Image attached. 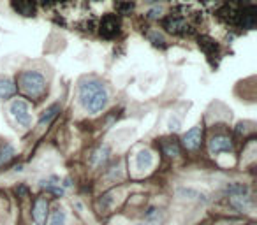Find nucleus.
Instances as JSON below:
<instances>
[{
	"mask_svg": "<svg viewBox=\"0 0 257 225\" xmlns=\"http://www.w3.org/2000/svg\"><path fill=\"white\" fill-rule=\"evenodd\" d=\"M15 192L16 193H18V195H22V197H27V195H29V188H27V186H16V188H15Z\"/></svg>",
	"mask_w": 257,
	"mask_h": 225,
	"instance_id": "393cba45",
	"label": "nucleus"
},
{
	"mask_svg": "<svg viewBox=\"0 0 257 225\" xmlns=\"http://www.w3.org/2000/svg\"><path fill=\"white\" fill-rule=\"evenodd\" d=\"M208 148H210V153L211 155L229 153V151L232 150V141L229 139L227 136H224V134H218V136L211 137L210 144H208Z\"/></svg>",
	"mask_w": 257,
	"mask_h": 225,
	"instance_id": "1a4fd4ad",
	"label": "nucleus"
},
{
	"mask_svg": "<svg viewBox=\"0 0 257 225\" xmlns=\"http://www.w3.org/2000/svg\"><path fill=\"white\" fill-rule=\"evenodd\" d=\"M162 15V8H155V9H152L150 13H148V18H159V16Z\"/></svg>",
	"mask_w": 257,
	"mask_h": 225,
	"instance_id": "b1692460",
	"label": "nucleus"
},
{
	"mask_svg": "<svg viewBox=\"0 0 257 225\" xmlns=\"http://www.w3.org/2000/svg\"><path fill=\"white\" fill-rule=\"evenodd\" d=\"M148 41H150L155 48H161V50L168 46V41H166L164 36H162V34H159V32H150V34H148Z\"/></svg>",
	"mask_w": 257,
	"mask_h": 225,
	"instance_id": "5701e85b",
	"label": "nucleus"
},
{
	"mask_svg": "<svg viewBox=\"0 0 257 225\" xmlns=\"http://www.w3.org/2000/svg\"><path fill=\"white\" fill-rule=\"evenodd\" d=\"M178 120H171V122H169V130H178Z\"/></svg>",
	"mask_w": 257,
	"mask_h": 225,
	"instance_id": "a878e982",
	"label": "nucleus"
},
{
	"mask_svg": "<svg viewBox=\"0 0 257 225\" xmlns=\"http://www.w3.org/2000/svg\"><path fill=\"white\" fill-rule=\"evenodd\" d=\"M197 46L201 48V51L204 53V57L208 58L213 67H217L220 62V46L215 39H211L210 36H199L197 37Z\"/></svg>",
	"mask_w": 257,
	"mask_h": 225,
	"instance_id": "423d86ee",
	"label": "nucleus"
},
{
	"mask_svg": "<svg viewBox=\"0 0 257 225\" xmlns=\"http://www.w3.org/2000/svg\"><path fill=\"white\" fill-rule=\"evenodd\" d=\"M11 6L22 16H34L37 11L36 0H11Z\"/></svg>",
	"mask_w": 257,
	"mask_h": 225,
	"instance_id": "9b49d317",
	"label": "nucleus"
},
{
	"mask_svg": "<svg viewBox=\"0 0 257 225\" xmlns=\"http://www.w3.org/2000/svg\"><path fill=\"white\" fill-rule=\"evenodd\" d=\"M162 29H164L168 34L180 36V37L192 36V34H196V30H197L196 27H194L185 16L180 15V13H171V15L164 16V18H162Z\"/></svg>",
	"mask_w": 257,
	"mask_h": 225,
	"instance_id": "20e7f679",
	"label": "nucleus"
},
{
	"mask_svg": "<svg viewBox=\"0 0 257 225\" xmlns=\"http://www.w3.org/2000/svg\"><path fill=\"white\" fill-rule=\"evenodd\" d=\"M109 153H111L109 146L102 144V146H99L95 151H93L90 162H92V165H95V167H100V165H104L107 162V158H109Z\"/></svg>",
	"mask_w": 257,
	"mask_h": 225,
	"instance_id": "4468645a",
	"label": "nucleus"
},
{
	"mask_svg": "<svg viewBox=\"0 0 257 225\" xmlns=\"http://www.w3.org/2000/svg\"><path fill=\"white\" fill-rule=\"evenodd\" d=\"M79 102L88 111L90 115H97L102 109H106L109 102V92L106 85L97 78H85L79 81L78 86Z\"/></svg>",
	"mask_w": 257,
	"mask_h": 225,
	"instance_id": "f03ea898",
	"label": "nucleus"
},
{
	"mask_svg": "<svg viewBox=\"0 0 257 225\" xmlns=\"http://www.w3.org/2000/svg\"><path fill=\"white\" fill-rule=\"evenodd\" d=\"M15 155H16L15 148H13L11 144H6V146L0 150V167L6 165V164H9V162L15 158Z\"/></svg>",
	"mask_w": 257,
	"mask_h": 225,
	"instance_id": "4be33fe9",
	"label": "nucleus"
},
{
	"mask_svg": "<svg viewBox=\"0 0 257 225\" xmlns=\"http://www.w3.org/2000/svg\"><path fill=\"white\" fill-rule=\"evenodd\" d=\"M18 86L29 99L41 100L48 92V81L37 71H23L18 78Z\"/></svg>",
	"mask_w": 257,
	"mask_h": 225,
	"instance_id": "7ed1b4c3",
	"label": "nucleus"
},
{
	"mask_svg": "<svg viewBox=\"0 0 257 225\" xmlns=\"http://www.w3.org/2000/svg\"><path fill=\"white\" fill-rule=\"evenodd\" d=\"M60 113V106L58 104H51L50 107H48L46 111H44L43 115H41V118H39V127H48L51 123V120L55 118V116Z\"/></svg>",
	"mask_w": 257,
	"mask_h": 225,
	"instance_id": "dca6fc26",
	"label": "nucleus"
},
{
	"mask_svg": "<svg viewBox=\"0 0 257 225\" xmlns=\"http://www.w3.org/2000/svg\"><path fill=\"white\" fill-rule=\"evenodd\" d=\"M162 151H164V155H168V157H178L180 155V144L178 141L175 139H164L162 141Z\"/></svg>",
	"mask_w": 257,
	"mask_h": 225,
	"instance_id": "6ab92c4d",
	"label": "nucleus"
},
{
	"mask_svg": "<svg viewBox=\"0 0 257 225\" xmlns=\"http://www.w3.org/2000/svg\"><path fill=\"white\" fill-rule=\"evenodd\" d=\"M114 9L118 15H131L136 9V0H114Z\"/></svg>",
	"mask_w": 257,
	"mask_h": 225,
	"instance_id": "a211bd4d",
	"label": "nucleus"
},
{
	"mask_svg": "<svg viewBox=\"0 0 257 225\" xmlns=\"http://www.w3.org/2000/svg\"><path fill=\"white\" fill-rule=\"evenodd\" d=\"M86 2H102V0H86Z\"/></svg>",
	"mask_w": 257,
	"mask_h": 225,
	"instance_id": "bb28decb",
	"label": "nucleus"
},
{
	"mask_svg": "<svg viewBox=\"0 0 257 225\" xmlns=\"http://www.w3.org/2000/svg\"><path fill=\"white\" fill-rule=\"evenodd\" d=\"M183 146L187 148L189 151H196L201 148V141H203V129L201 125H196L189 130V132L183 136Z\"/></svg>",
	"mask_w": 257,
	"mask_h": 225,
	"instance_id": "9d476101",
	"label": "nucleus"
},
{
	"mask_svg": "<svg viewBox=\"0 0 257 225\" xmlns=\"http://www.w3.org/2000/svg\"><path fill=\"white\" fill-rule=\"evenodd\" d=\"M41 186L46 188V192L53 193V195H57V197H60L62 193H64V186H60V181H58L57 178L44 179V181H41Z\"/></svg>",
	"mask_w": 257,
	"mask_h": 225,
	"instance_id": "f3484780",
	"label": "nucleus"
},
{
	"mask_svg": "<svg viewBox=\"0 0 257 225\" xmlns=\"http://www.w3.org/2000/svg\"><path fill=\"white\" fill-rule=\"evenodd\" d=\"M99 29V36L102 39H114L120 36L121 32V18L118 15H104L100 22L97 23Z\"/></svg>",
	"mask_w": 257,
	"mask_h": 225,
	"instance_id": "39448f33",
	"label": "nucleus"
},
{
	"mask_svg": "<svg viewBox=\"0 0 257 225\" xmlns=\"http://www.w3.org/2000/svg\"><path fill=\"white\" fill-rule=\"evenodd\" d=\"M50 214V202L46 197H37L32 206V218L37 225H46V218Z\"/></svg>",
	"mask_w": 257,
	"mask_h": 225,
	"instance_id": "6e6552de",
	"label": "nucleus"
},
{
	"mask_svg": "<svg viewBox=\"0 0 257 225\" xmlns=\"http://www.w3.org/2000/svg\"><path fill=\"white\" fill-rule=\"evenodd\" d=\"M65 220H67V214L62 207H55L50 214V220H48L46 225H65Z\"/></svg>",
	"mask_w": 257,
	"mask_h": 225,
	"instance_id": "aec40b11",
	"label": "nucleus"
},
{
	"mask_svg": "<svg viewBox=\"0 0 257 225\" xmlns=\"http://www.w3.org/2000/svg\"><path fill=\"white\" fill-rule=\"evenodd\" d=\"M213 13L220 23L232 30H252L255 27L257 9L253 0H217Z\"/></svg>",
	"mask_w": 257,
	"mask_h": 225,
	"instance_id": "f257e3e1",
	"label": "nucleus"
},
{
	"mask_svg": "<svg viewBox=\"0 0 257 225\" xmlns=\"http://www.w3.org/2000/svg\"><path fill=\"white\" fill-rule=\"evenodd\" d=\"M231 204L236 207L238 211H248L253 207V200L250 195H236L231 197Z\"/></svg>",
	"mask_w": 257,
	"mask_h": 225,
	"instance_id": "2eb2a0df",
	"label": "nucleus"
},
{
	"mask_svg": "<svg viewBox=\"0 0 257 225\" xmlns=\"http://www.w3.org/2000/svg\"><path fill=\"white\" fill-rule=\"evenodd\" d=\"M11 115L13 118L16 120V123L22 127H25V129H29L30 123H32V118H30V107L29 104L25 102V100L22 99H16L15 102L11 104Z\"/></svg>",
	"mask_w": 257,
	"mask_h": 225,
	"instance_id": "0eeeda50",
	"label": "nucleus"
},
{
	"mask_svg": "<svg viewBox=\"0 0 257 225\" xmlns=\"http://www.w3.org/2000/svg\"><path fill=\"white\" fill-rule=\"evenodd\" d=\"M225 192H227L231 197H236V195H248V186L243 185V183H231V185H227Z\"/></svg>",
	"mask_w": 257,
	"mask_h": 225,
	"instance_id": "412c9836",
	"label": "nucleus"
},
{
	"mask_svg": "<svg viewBox=\"0 0 257 225\" xmlns=\"http://www.w3.org/2000/svg\"><path fill=\"white\" fill-rule=\"evenodd\" d=\"M154 165V155L150 150H141L136 155V169L138 171H148Z\"/></svg>",
	"mask_w": 257,
	"mask_h": 225,
	"instance_id": "f8f14e48",
	"label": "nucleus"
},
{
	"mask_svg": "<svg viewBox=\"0 0 257 225\" xmlns=\"http://www.w3.org/2000/svg\"><path fill=\"white\" fill-rule=\"evenodd\" d=\"M16 93V85L11 78H0V100L11 99Z\"/></svg>",
	"mask_w": 257,
	"mask_h": 225,
	"instance_id": "ddd939ff",
	"label": "nucleus"
}]
</instances>
